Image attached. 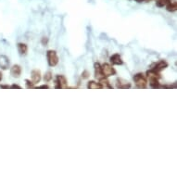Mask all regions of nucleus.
Listing matches in <instances>:
<instances>
[{
	"instance_id": "1",
	"label": "nucleus",
	"mask_w": 177,
	"mask_h": 177,
	"mask_svg": "<svg viewBox=\"0 0 177 177\" xmlns=\"http://www.w3.org/2000/svg\"><path fill=\"white\" fill-rule=\"evenodd\" d=\"M47 63L50 67H55L59 63V56L55 50H47L46 52Z\"/></svg>"
},
{
	"instance_id": "2",
	"label": "nucleus",
	"mask_w": 177,
	"mask_h": 177,
	"mask_svg": "<svg viewBox=\"0 0 177 177\" xmlns=\"http://www.w3.org/2000/svg\"><path fill=\"white\" fill-rule=\"evenodd\" d=\"M134 81L137 88H141V89H145L147 88L148 80L146 76L143 73H137L134 76Z\"/></svg>"
},
{
	"instance_id": "3",
	"label": "nucleus",
	"mask_w": 177,
	"mask_h": 177,
	"mask_svg": "<svg viewBox=\"0 0 177 177\" xmlns=\"http://www.w3.org/2000/svg\"><path fill=\"white\" fill-rule=\"evenodd\" d=\"M101 70H102V73H103L105 77H111V76L116 74L115 69L111 64H109V63L102 64L101 65Z\"/></svg>"
},
{
	"instance_id": "4",
	"label": "nucleus",
	"mask_w": 177,
	"mask_h": 177,
	"mask_svg": "<svg viewBox=\"0 0 177 177\" xmlns=\"http://www.w3.org/2000/svg\"><path fill=\"white\" fill-rule=\"evenodd\" d=\"M55 83V88H68V81L64 75H57Z\"/></svg>"
},
{
	"instance_id": "5",
	"label": "nucleus",
	"mask_w": 177,
	"mask_h": 177,
	"mask_svg": "<svg viewBox=\"0 0 177 177\" xmlns=\"http://www.w3.org/2000/svg\"><path fill=\"white\" fill-rule=\"evenodd\" d=\"M22 67L18 64H15L10 68V75L13 78H19L22 75Z\"/></svg>"
},
{
	"instance_id": "6",
	"label": "nucleus",
	"mask_w": 177,
	"mask_h": 177,
	"mask_svg": "<svg viewBox=\"0 0 177 177\" xmlns=\"http://www.w3.org/2000/svg\"><path fill=\"white\" fill-rule=\"evenodd\" d=\"M167 67H168V63L165 60H160L158 62L153 64L151 69L156 70V72H158V73H160V72H162V70H165Z\"/></svg>"
},
{
	"instance_id": "7",
	"label": "nucleus",
	"mask_w": 177,
	"mask_h": 177,
	"mask_svg": "<svg viewBox=\"0 0 177 177\" xmlns=\"http://www.w3.org/2000/svg\"><path fill=\"white\" fill-rule=\"evenodd\" d=\"M31 81L35 84L41 81V73L38 70H32L31 73Z\"/></svg>"
},
{
	"instance_id": "8",
	"label": "nucleus",
	"mask_w": 177,
	"mask_h": 177,
	"mask_svg": "<svg viewBox=\"0 0 177 177\" xmlns=\"http://www.w3.org/2000/svg\"><path fill=\"white\" fill-rule=\"evenodd\" d=\"M94 69H95V77L97 80H101V79L105 78V76L102 73V70H101V65L98 62H96L94 64Z\"/></svg>"
},
{
	"instance_id": "9",
	"label": "nucleus",
	"mask_w": 177,
	"mask_h": 177,
	"mask_svg": "<svg viewBox=\"0 0 177 177\" xmlns=\"http://www.w3.org/2000/svg\"><path fill=\"white\" fill-rule=\"evenodd\" d=\"M9 59L6 55H0V68L7 70L9 68Z\"/></svg>"
},
{
	"instance_id": "10",
	"label": "nucleus",
	"mask_w": 177,
	"mask_h": 177,
	"mask_svg": "<svg viewBox=\"0 0 177 177\" xmlns=\"http://www.w3.org/2000/svg\"><path fill=\"white\" fill-rule=\"evenodd\" d=\"M110 60H111V63L112 65H122L123 64V61L121 60V57L120 56V54L116 53V54L112 55L111 58H110Z\"/></svg>"
},
{
	"instance_id": "11",
	"label": "nucleus",
	"mask_w": 177,
	"mask_h": 177,
	"mask_svg": "<svg viewBox=\"0 0 177 177\" xmlns=\"http://www.w3.org/2000/svg\"><path fill=\"white\" fill-rule=\"evenodd\" d=\"M131 83L123 81L122 79H117V83H116V87L120 88V89H127V88H131Z\"/></svg>"
},
{
	"instance_id": "12",
	"label": "nucleus",
	"mask_w": 177,
	"mask_h": 177,
	"mask_svg": "<svg viewBox=\"0 0 177 177\" xmlns=\"http://www.w3.org/2000/svg\"><path fill=\"white\" fill-rule=\"evenodd\" d=\"M147 77H148V79H158V80H160L162 76H161L160 73H158V72H156V70L150 69L149 70H148L147 72Z\"/></svg>"
},
{
	"instance_id": "13",
	"label": "nucleus",
	"mask_w": 177,
	"mask_h": 177,
	"mask_svg": "<svg viewBox=\"0 0 177 177\" xmlns=\"http://www.w3.org/2000/svg\"><path fill=\"white\" fill-rule=\"evenodd\" d=\"M18 51H19L20 55L22 56H25L28 52V46L24 43H19L18 44Z\"/></svg>"
},
{
	"instance_id": "14",
	"label": "nucleus",
	"mask_w": 177,
	"mask_h": 177,
	"mask_svg": "<svg viewBox=\"0 0 177 177\" xmlns=\"http://www.w3.org/2000/svg\"><path fill=\"white\" fill-rule=\"evenodd\" d=\"M88 89H103V87L100 83H97L95 81H89L87 83Z\"/></svg>"
},
{
	"instance_id": "15",
	"label": "nucleus",
	"mask_w": 177,
	"mask_h": 177,
	"mask_svg": "<svg viewBox=\"0 0 177 177\" xmlns=\"http://www.w3.org/2000/svg\"><path fill=\"white\" fill-rule=\"evenodd\" d=\"M166 9L169 11V12H174V11H176V9H177V4L175 3V2H169L166 6Z\"/></svg>"
},
{
	"instance_id": "16",
	"label": "nucleus",
	"mask_w": 177,
	"mask_h": 177,
	"mask_svg": "<svg viewBox=\"0 0 177 177\" xmlns=\"http://www.w3.org/2000/svg\"><path fill=\"white\" fill-rule=\"evenodd\" d=\"M99 83H101V85H102V87H103V88H109V89H111V88H112V86L111 85V83H110L109 80L107 79V77H105V78H103V79L99 80Z\"/></svg>"
},
{
	"instance_id": "17",
	"label": "nucleus",
	"mask_w": 177,
	"mask_h": 177,
	"mask_svg": "<svg viewBox=\"0 0 177 177\" xmlns=\"http://www.w3.org/2000/svg\"><path fill=\"white\" fill-rule=\"evenodd\" d=\"M149 80V85L151 88H160L161 85H160V83H158V79H148Z\"/></svg>"
},
{
	"instance_id": "18",
	"label": "nucleus",
	"mask_w": 177,
	"mask_h": 177,
	"mask_svg": "<svg viewBox=\"0 0 177 177\" xmlns=\"http://www.w3.org/2000/svg\"><path fill=\"white\" fill-rule=\"evenodd\" d=\"M169 2H171V0H156V5L158 8H163L165 7Z\"/></svg>"
},
{
	"instance_id": "19",
	"label": "nucleus",
	"mask_w": 177,
	"mask_h": 177,
	"mask_svg": "<svg viewBox=\"0 0 177 177\" xmlns=\"http://www.w3.org/2000/svg\"><path fill=\"white\" fill-rule=\"evenodd\" d=\"M53 78V75H52V73L51 72H46L44 75V81L45 82H50Z\"/></svg>"
},
{
	"instance_id": "20",
	"label": "nucleus",
	"mask_w": 177,
	"mask_h": 177,
	"mask_svg": "<svg viewBox=\"0 0 177 177\" xmlns=\"http://www.w3.org/2000/svg\"><path fill=\"white\" fill-rule=\"evenodd\" d=\"M25 83H26V88H34V83L31 81V80H28V79H26L25 80Z\"/></svg>"
},
{
	"instance_id": "21",
	"label": "nucleus",
	"mask_w": 177,
	"mask_h": 177,
	"mask_svg": "<svg viewBox=\"0 0 177 177\" xmlns=\"http://www.w3.org/2000/svg\"><path fill=\"white\" fill-rule=\"evenodd\" d=\"M89 73L87 72V70H83V73H82V78L83 79H87L88 77H89Z\"/></svg>"
},
{
	"instance_id": "22",
	"label": "nucleus",
	"mask_w": 177,
	"mask_h": 177,
	"mask_svg": "<svg viewBox=\"0 0 177 177\" xmlns=\"http://www.w3.org/2000/svg\"><path fill=\"white\" fill-rule=\"evenodd\" d=\"M37 88H39V89H42V88H44V89H48L49 86H48V85H46V84H44V85H40V86H38Z\"/></svg>"
},
{
	"instance_id": "23",
	"label": "nucleus",
	"mask_w": 177,
	"mask_h": 177,
	"mask_svg": "<svg viewBox=\"0 0 177 177\" xmlns=\"http://www.w3.org/2000/svg\"><path fill=\"white\" fill-rule=\"evenodd\" d=\"M10 88H18V89H21L22 88V86H20V85H18V84H12L11 86H10Z\"/></svg>"
},
{
	"instance_id": "24",
	"label": "nucleus",
	"mask_w": 177,
	"mask_h": 177,
	"mask_svg": "<svg viewBox=\"0 0 177 177\" xmlns=\"http://www.w3.org/2000/svg\"><path fill=\"white\" fill-rule=\"evenodd\" d=\"M0 87H1V88H10L9 85H5V84H1V85H0Z\"/></svg>"
},
{
	"instance_id": "25",
	"label": "nucleus",
	"mask_w": 177,
	"mask_h": 177,
	"mask_svg": "<svg viewBox=\"0 0 177 177\" xmlns=\"http://www.w3.org/2000/svg\"><path fill=\"white\" fill-rule=\"evenodd\" d=\"M2 79H3V74H2V73L0 72V82L2 81Z\"/></svg>"
},
{
	"instance_id": "26",
	"label": "nucleus",
	"mask_w": 177,
	"mask_h": 177,
	"mask_svg": "<svg viewBox=\"0 0 177 177\" xmlns=\"http://www.w3.org/2000/svg\"><path fill=\"white\" fill-rule=\"evenodd\" d=\"M136 2H138V3H141V2H144V1H146V0H135Z\"/></svg>"
}]
</instances>
